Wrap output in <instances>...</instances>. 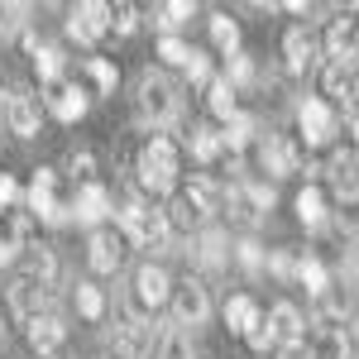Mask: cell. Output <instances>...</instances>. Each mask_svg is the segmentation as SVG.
Masks as SVG:
<instances>
[{
	"label": "cell",
	"mask_w": 359,
	"mask_h": 359,
	"mask_svg": "<svg viewBox=\"0 0 359 359\" xmlns=\"http://www.w3.org/2000/svg\"><path fill=\"white\" fill-rule=\"evenodd\" d=\"M139 187L154 196H168L177 187V144L168 135H154L139 149Z\"/></svg>",
	"instance_id": "6da1fadb"
},
{
	"label": "cell",
	"mask_w": 359,
	"mask_h": 359,
	"mask_svg": "<svg viewBox=\"0 0 359 359\" xmlns=\"http://www.w3.org/2000/svg\"><path fill=\"white\" fill-rule=\"evenodd\" d=\"M115 216H120V235H125V240H135V245H154V249H168V245H172L168 216H163V211H154L149 201L125 196Z\"/></svg>",
	"instance_id": "7a4b0ae2"
},
{
	"label": "cell",
	"mask_w": 359,
	"mask_h": 359,
	"mask_svg": "<svg viewBox=\"0 0 359 359\" xmlns=\"http://www.w3.org/2000/svg\"><path fill=\"white\" fill-rule=\"evenodd\" d=\"M135 91H139V96H135V101H139V115H144V120H154V125H172V120H177V111H182L177 86L168 82L163 72H144Z\"/></svg>",
	"instance_id": "3957f363"
},
{
	"label": "cell",
	"mask_w": 359,
	"mask_h": 359,
	"mask_svg": "<svg viewBox=\"0 0 359 359\" xmlns=\"http://www.w3.org/2000/svg\"><path fill=\"white\" fill-rule=\"evenodd\" d=\"M53 187H57V172H53V168H34V182H29V192H25V206H29V211H34V216H39L43 225L72 221L67 201H57Z\"/></svg>",
	"instance_id": "277c9868"
},
{
	"label": "cell",
	"mask_w": 359,
	"mask_h": 359,
	"mask_svg": "<svg viewBox=\"0 0 359 359\" xmlns=\"http://www.w3.org/2000/svg\"><path fill=\"white\" fill-rule=\"evenodd\" d=\"M297 130H302L306 149H321V144H331V139H335L340 120H335V111L321 101V96H306L302 106H297Z\"/></svg>",
	"instance_id": "5b68a950"
},
{
	"label": "cell",
	"mask_w": 359,
	"mask_h": 359,
	"mask_svg": "<svg viewBox=\"0 0 359 359\" xmlns=\"http://www.w3.org/2000/svg\"><path fill=\"white\" fill-rule=\"evenodd\" d=\"M206 316H211V292L196 278L177 283L172 287V326H201Z\"/></svg>",
	"instance_id": "8992f818"
},
{
	"label": "cell",
	"mask_w": 359,
	"mask_h": 359,
	"mask_svg": "<svg viewBox=\"0 0 359 359\" xmlns=\"http://www.w3.org/2000/svg\"><path fill=\"white\" fill-rule=\"evenodd\" d=\"M130 297L139 302V311L149 316L154 306H163L168 297H172V278H168V269L163 264H144L135 273V287H130Z\"/></svg>",
	"instance_id": "52a82bcc"
},
{
	"label": "cell",
	"mask_w": 359,
	"mask_h": 359,
	"mask_svg": "<svg viewBox=\"0 0 359 359\" xmlns=\"http://www.w3.org/2000/svg\"><path fill=\"white\" fill-rule=\"evenodd\" d=\"M5 125H10V135H20V139L39 135V96L29 86H15L5 96Z\"/></svg>",
	"instance_id": "ba28073f"
},
{
	"label": "cell",
	"mask_w": 359,
	"mask_h": 359,
	"mask_svg": "<svg viewBox=\"0 0 359 359\" xmlns=\"http://www.w3.org/2000/svg\"><path fill=\"white\" fill-rule=\"evenodd\" d=\"M67 211H72V221H77V225L101 230V221L111 216V192H106L101 182H82V187H77V196L67 201Z\"/></svg>",
	"instance_id": "9c48e42d"
},
{
	"label": "cell",
	"mask_w": 359,
	"mask_h": 359,
	"mask_svg": "<svg viewBox=\"0 0 359 359\" xmlns=\"http://www.w3.org/2000/svg\"><path fill=\"white\" fill-rule=\"evenodd\" d=\"M125 235L120 230H91V245H86V264L96 269V273H120V264H125Z\"/></svg>",
	"instance_id": "30bf717a"
},
{
	"label": "cell",
	"mask_w": 359,
	"mask_h": 359,
	"mask_svg": "<svg viewBox=\"0 0 359 359\" xmlns=\"http://www.w3.org/2000/svg\"><path fill=\"white\" fill-rule=\"evenodd\" d=\"M106 29H111V5H101V0H86V5H77L67 15V34L77 43H96Z\"/></svg>",
	"instance_id": "8fae6325"
},
{
	"label": "cell",
	"mask_w": 359,
	"mask_h": 359,
	"mask_svg": "<svg viewBox=\"0 0 359 359\" xmlns=\"http://www.w3.org/2000/svg\"><path fill=\"white\" fill-rule=\"evenodd\" d=\"M259 163H264V172H273V177H287V172L302 168V149L287 135H269L259 144Z\"/></svg>",
	"instance_id": "7c38bea8"
},
{
	"label": "cell",
	"mask_w": 359,
	"mask_h": 359,
	"mask_svg": "<svg viewBox=\"0 0 359 359\" xmlns=\"http://www.w3.org/2000/svg\"><path fill=\"white\" fill-rule=\"evenodd\" d=\"M225 259H230V240H225V230L201 225V230L192 235V264H196V269H206V273H216V269H225Z\"/></svg>",
	"instance_id": "4fadbf2b"
},
{
	"label": "cell",
	"mask_w": 359,
	"mask_h": 359,
	"mask_svg": "<svg viewBox=\"0 0 359 359\" xmlns=\"http://www.w3.org/2000/svg\"><path fill=\"white\" fill-rule=\"evenodd\" d=\"M321 86H326V96L345 101V106H355V101H359L355 62H350V57H326V67H321Z\"/></svg>",
	"instance_id": "5bb4252c"
},
{
	"label": "cell",
	"mask_w": 359,
	"mask_h": 359,
	"mask_svg": "<svg viewBox=\"0 0 359 359\" xmlns=\"http://www.w3.org/2000/svg\"><path fill=\"white\" fill-rule=\"evenodd\" d=\"M163 326H115V359H149Z\"/></svg>",
	"instance_id": "9a60e30c"
},
{
	"label": "cell",
	"mask_w": 359,
	"mask_h": 359,
	"mask_svg": "<svg viewBox=\"0 0 359 359\" xmlns=\"http://www.w3.org/2000/svg\"><path fill=\"white\" fill-rule=\"evenodd\" d=\"M86 106H91V96H86L77 82H57L53 91H48V111H53V120H62V125H77L86 115Z\"/></svg>",
	"instance_id": "2e32d148"
},
{
	"label": "cell",
	"mask_w": 359,
	"mask_h": 359,
	"mask_svg": "<svg viewBox=\"0 0 359 359\" xmlns=\"http://www.w3.org/2000/svg\"><path fill=\"white\" fill-rule=\"evenodd\" d=\"M67 340V326H62V316L57 311H39L34 321H29V345H34V355H53L57 345Z\"/></svg>",
	"instance_id": "e0dca14e"
},
{
	"label": "cell",
	"mask_w": 359,
	"mask_h": 359,
	"mask_svg": "<svg viewBox=\"0 0 359 359\" xmlns=\"http://www.w3.org/2000/svg\"><path fill=\"white\" fill-rule=\"evenodd\" d=\"M311 62H316V39L306 29H287V39H283V67L292 77H302V72H311Z\"/></svg>",
	"instance_id": "ac0fdd59"
},
{
	"label": "cell",
	"mask_w": 359,
	"mask_h": 359,
	"mask_svg": "<svg viewBox=\"0 0 359 359\" xmlns=\"http://www.w3.org/2000/svg\"><path fill=\"white\" fill-rule=\"evenodd\" d=\"M331 187L340 201H359V154H335L331 158Z\"/></svg>",
	"instance_id": "d6986e66"
},
{
	"label": "cell",
	"mask_w": 359,
	"mask_h": 359,
	"mask_svg": "<svg viewBox=\"0 0 359 359\" xmlns=\"http://www.w3.org/2000/svg\"><path fill=\"white\" fill-rule=\"evenodd\" d=\"M10 311H15L20 321H34V316L43 311V287H39L34 278H15V283H10Z\"/></svg>",
	"instance_id": "ffe728a7"
},
{
	"label": "cell",
	"mask_w": 359,
	"mask_h": 359,
	"mask_svg": "<svg viewBox=\"0 0 359 359\" xmlns=\"http://www.w3.org/2000/svg\"><path fill=\"white\" fill-rule=\"evenodd\" d=\"M297 221L306 230H321V225L331 221V211H326V192L316 187V182H306L302 192H297Z\"/></svg>",
	"instance_id": "44dd1931"
},
{
	"label": "cell",
	"mask_w": 359,
	"mask_h": 359,
	"mask_svg": "<svg viewBox=\"0 0 359 359\" xmlns=\"http://www.w3.org/2000/svg\"><path fill=\"white\" fill-rule=\"evenodd\" d=\"M25 230H29L25 216H15V211L0 216V269L15 264V254H20V245H25Z\"/></svg>",
	"instance_id": "7402d4cb"
},
{
	"label": "cell",
	"mask_w": 359,
	"mask_h": 359,
	"mask_svg": "<svg viewBox=\"0 0 359 359\" xmlns=\"http://www.w3.org/2000/svg\"><path fill=\"white\" fill-rule=\"evenodd\" d=\"M269 326H273V335L283 345H292V340H302V311L292 302H278L273 311H269Z\"/></svg>",
	"instance_id": "603a6c76"
},
{
	"label": "cell",
	"mask_w": 359,
	"mask_h": 359,
	"mask_svg": "<svg viewBox=\"0 0 359 359\" xmlns=\"http://www.w3.org/2000/svg\"><path fill=\"white\" fill-rule=\"evenodd\" d=\"M187 201H192L196 211H201V216H211V211H221L225 206V192L221 187H216V182H211V177H192V182H187Z\"/></svg>",
	"instance_id": "cb8c5ba5"
},
{
	"label": "cell",
	"mask_w": 359,
	"mask_h": 359,
	"mask_svg": "<svg viewBox=\"0 0 359 359\" xmlns=\"http://www.w3.org/2000/svg\"><path fill=\"white\" fill-rule=\"evenodd\" d=\"M254 321H259V302H254V297L240 292V297H230V302H225V326H230V335H249Z\"/></svg>",
	"instance_id": "d4e9b609"
},
{
	"label": "cell",
	"mask_w": 359,
	"mask_h": 359,
	"mask_svg": "<svg viewBox=\"0 0 359 359\" xmlns=\"http://www.w3.org/2000/svg\"><path fill=\"white\" fill-rule=\"evenodd\" d=\"M154 359H192V335L182 326H163L158 345H154Z\"/></svg>",
	"instance_id": "484cf974"
},
{
	"label": "cell",
	"mask_w": 359,
	"mask_h": 359,
	"mask_svg": "<svg viewBox=\"0 0 359 359\" xmlns=\"http://www.w3.org/2000/svg\"><path fill=\"white\" fill-rule=\"evenodd\" d=\"M225 206H230V221H240V225H259L264 221V211H259L254 196H249V182L230 187V192H225Z\"/></svg>",
	"instance_id": "4316f807"
},
{
	"label": "cell",
	"mask_w": 359,
	"mask_h": 359,
	"mask_svg": "<svg viewBox=\"0 0 359 359\" xmlns=\"http://www.w3.org/2000/svg\"><path fill=\"white\" fill-rule=\"evenodd\" d=\"M297 283H302L306 292L321 302V297H326V287H331V273H326V264H321V259H311V254H306V259H297Z\"/></svg>",
	"instance_id": "83f0119b"
},
{
	"label": "cell",
	"mask_w": 359,
	"mask_h": 359,
	"mask_svg": "<svg viewBox=\"0 0 359 359\" xmlns=\"http://www.w3.org/2000/svg\"><path fill=\"white\" fill-rule=\"evenodd\" d=\"M254 130H259V125H254V115H230V120H225V135H221V149H230V154H240V149H249V139H254Z\"/></svg>",
	"instance_id": "f1b7e54d"
},
{
	"label": "cell",
	"mask_w": 359,
	"mask_h": 359,
	"mask_svg": "<svg viewBox=\"0 0 359 359\" xmlns=\"http://www.w3.org/2000/svg\"><path fill=\"white\" fill-rule=\"evenodd\" d=\"M25 278H34L39 287H57V254L48 245H39V249H34V259H29V273Z\"/></svg>",
	"instance_id": "f546056e"
},
{
	"label": "cell",
	"mask_w": 359,
	"mask_h": 359,
	"mask_svg": "<svg viewBox=\"0 0 359 359\" xmlns=\"http://www.w3.org/2000/svg\"><path fill=\"white\" fill-rule=\"evenodd\" d=\"M206 106H211V115H221V120L240 115V106H235V86L225 82V77H211V86H206Z\"/></svg>",
	"instance_id": "4dcf8cb0"
},
{
	"label": "cell",
	"mask_w": 359,
	"mask_h": 359,
	"mask_svg": "<svg viewBox=\"0 0 359 359\" xmlns=\"http://www.w3.org/2000/svg\"><path fill=\"white\" fill-rule=\"evenodd\" d=\"M163 216H168V230H172V235H177V230H201V221H206L187 196H172V206H168Z\"/></svg>",
	"instance_id": "1f68e13d"
},
{
	"label": "cell",
	"mask_w": 359,
	"mask_h": 359,
	"mask_svg": "<svg viewBox=\"0 0 359 359\" xmlns=\"http://www.w3.org/2000/svg\"><path fill=\"white\" fill-rule=\"evenodd\" d=\"M311 359H355V345H350V331H321Z\"/></svg>",
	"instance_id": "d6a6232c"
},
{
	"label": "cell",
	"mask_w": 359,
	"mask_h": 359,
	"mask_svg": "<svg viewBox=\"0 0 359 359\" xmlns=\"http://www.w3.org/2000/svg\"><path fill=\"white\" fill-rule=\"evenodd\" d=\"M211 43H216L225 57H235L240 53V25H235L230 15H211Z\"/></svg>",
	"instance_id": "836d02e7"
},
{
	"label": "cell",
	"mask_w": 359,
	"mask_h": 359,
	"mask_svg": "<svg viewBox=\"0 0 359 359\" xmlns=\"http://www.w3.org/2000/svg\"><path fill=\"white\" fill-rule=\"evenodd\" d=\"M187 149H192V158H196V163H211V158L221 154V135H216L211 125H196L192 135H187Z\"/></svg>",
	"instance_id": "e575fe53"
},
{
	"label": "cell",
	"mask_w": 359,
	"mask_h": 359,
	"mask_svg": "<svg viewBox=\"0 0 359 359\" xmlns=\"http://www.w3.org/2000/svg\"><path fill=\"white\" fill-rule=\"evenodd\" d=\"M77 311H82V321H101L106 316V292L96 283H77Z\"/></svg>",
	"instance_id": "d590c367"
},
{
	"label": "cell",
	"mask_w": 359,
	"mask_h": 359,
	"mask_svg": "<svg viewBox=\"0 0 359 359\" xmlns=\"http://www.w3.org/2000/svg\"><path fill=\"white\" fill-rule=\"evenodd\" d=\"M34 67H39V77H43V82H62V53H57L53 43H39V48H34Z\"/></svg>",
	"instance_id": "8d00e7d4"
},
{
	"label": "cell",
	"mask_w": 359,
	"mask_h": 359,
	"mask_svg": "<svg viewBox=\"0 0 359 359\" xmlns=\"http://www.w3.org/2000/svg\"><path fill=\"white\" fill-rule=\"evenodd\" d=\"M86 67H91V82H96V91H101V96H115V86H120V67H115L111 57H91Z\"/></svg>",
	"instance_id": "74e56055"
},
{
	"label": "cell",
	"mask_w": 359,
	"mask_h": 359,
	"mask_svg": "<svg viewBox=\"0 0 359 359\" xmlns=\"http://www.w3.org/2000/svg\"><path fill=\"white\" fill-rule=\"evenodd\" d=\"M235 259H240V269H245V273L269 269V254H264V245H259V240H240V245H235Z\"/></svg>",
	"instance_id": "f35d334b"
},
{
	"label": "cell",
	"mask_w": 359,
	"mask_h": 359,
	"mask_svg": "<svg viewBox=\"0 0 359 359\" xmlns=\"http://www.w3.org/2000/svg\"><path fill=\"white\" fill-rule=\"evenodd\" d=\"M187 20H192V0H172V5H163V10L154 15L158 29H177V25H187Z\"/></svg>",
	"instance_id": "ab89813d"
},
{
	"label": "cell",
	"mask_w": 359,
	"mask_h": 359,
	"mask_svg": "<svg viewBox=\"0 0 359 359\" xmlns=\"http://www.w3.org/2000/svg\"><path fill=\"white\" fill-rule=\"evenodd\" d=\"M158 57H163V62H172V67H187V62H192V48H187L182 39L163 34V39H158Z\"/></svg>",
	"instance_id": "60d3db41"
},
{
	"label": "cell",
	"mask_w": 359,
	"mask_h": 359,
	"mask_svg": "<svg viewBox=\"0 0 359 359\" xmlns=\"http://www.w3.org/2000/svg\"><path fill=\"white\" fill-rule=\"evenodd\" d=\"M249 350H254V355H264V350H269V345H278V335H273V326H269V321H264V316H259V321H254V326H249Z\"/></svg>",
	"instance_id": "b9f144b4"
},
{
	"label": "cell",
	"mask_w": 359,
	"mask_h": 359,
	"mask_svg": "<svg viewBox=\"0 0 359 359\" xmlns=\"http://www.w3.org/2000/svg\"><path fill=\"white\" fill-rule=\"evenodd\" d=\"M25 5H0V43H5V39H10V34H15V29L25 25Z\"/></svg>",
	"instance_id": "7bdbcfd3"
},
{
	"label": "cell",
	"mask_w": 359,
	"mask_h": 359,
	"mask_svg": "<svg viewBox=\"0 0 359 359\" xmlns=\"http://www.w3.org/2000/svg\"><path fill=\"white\" fill-rule=\"evenodd\" d=\"M111 29H115V34H135V29H139V10H135V5H115V10H111Z\"/></svg>",
	"instance_id": "ee69618b"
},
{
	"label": "cell",
	"mask_w": 359,
	"mask_h": 359,
	"mask_svg": "<svg viewBox=\"0 0 359 359\" xmlns=\"http://www.w3.org/2000/svg\"><path fill=\"white\" fill-rule=\"evenodd\" d=\"M187 82L192 86H211V57L192 48V62H187Z\"/></svg>",
	"instance_id": "f6af8a7d"
},
{
	"label": "cell",
	"mask_w": 359,
	"mask_h": 359,
	"mask_svg": "<svg viewBox=\"0 0 359 359\" xmlns=\"http://www.w3.org/2000/svg\"><path fill=\"white\" fill-rule=\"evenodd\" d=\"M225 82H230V86H249V82H254V62H249L245 53H235V57H230V77H225Z\"/></svg>",
	"instance_id": "bcb514c9"
},
{
	"label": "cell",
	"mask_w": 359,
	"mask_h": 359,
	"mask_svg": "<svg viewBox=\"0 0 359 359\" xmlns=\"http://www.w3.org/2000/svg\"><path fill=\"white\" fill-rule=\"evenodd\" d=\"M25 192H20V182L10 177V172H0V211H10V206H20Z\"/></svg>",
	"instance_id": "7dc6e473"
},
{
	"label": "cell",
	"mask_w": 359,
	"mask_h": 359,
	"mask_svg": "<svg viewBox=\"0 0 359 359\" xmlns=\"http://www.w3.org/2000/svg\"><path fill=\"white\" fill-rule=\"evenodd\" d=\"M269 269H273L278 278H297V259H292L287 249H273V254H269Z\"/></svg>",
	"instance_id": "c3c4849f"
},
{
	"label": "cell",
	"mask_w": 359,
	"mask_h": 359,
	"mask_svg": "<svg viewBox=\"0 0 359 359\" xmlns=\"http://www.w3.org/2000/svg\"><path fill=\"white\" fill-rule=\"evenodd\" d=\"M67 168H72V177H86V182H91V154H72Z\"/></svg>",
	"instance_id": "681fc988"
},
{
	"label": "cell",
	"mask_w": 359,
	"mask_h": 359,
	"mask_svg": "<svg viewBox=\"0 0 359 359\" xmlns=\"http://www.w3.org/2000/svg\"><path fill=\"white\" fill-rule=\"evenodd\" d=\"M278 359H311V350H306V340H292V345L278 350Z\"/></svg>",
	"instance_id": "f907efd6"
},
{
	"label": "cell",
	"mask_w": 359,
	"mask_h": 359,
	"mask_svg": "<svg viewBox=\"0 0 359 359\" xmlns=\"http://www.w3.org/2000/svg\"><path fill=\"white\" fill-rule=\"evenodd\" d=\"M350 139H355V154H359V115L350 120Z\"/></svg>",
	"instance_id": "816d5d0a"
},
{
	"label": "cell",
	"mask_w": 359,
	"mask_h": 359,
	"mask_svg": "<svg viewBox=\"0 0 359 359\" xmlns=\"http://www.w3.org/2000/svg\"><path fill=\"white\" fill-rule=\"evenodd\" d=\"M0 350H5V326H0Z\"/></svg>",
	"instance_id": "f5cc1de1"
},
{
	"label": "cell",
	"mask_w": 359,
	"mask_h": 359,
	"mask_svg": "<svg viewBox=\"0 0 359 359\" xmlns=\"http://www.w3.org/2000/svg\"><path fill=\"white\" fill-rule=\"evenodd\" d=\"M0 111H5V96H0Z\"/></svg>",
	"instance_id": "db71d44e"
},
{
	"label": "cell",
	"mask_w": 359,
	"mask_h": 359,
	"mask_svg": "<svg viewBox=\"0 0 359 359\" xmlns=\"http://www.w3.org/2000/svg\"><path fill=\"white\" fill-rule=\"evenodd\" d=\"M355 326H359V321H355ZM355 340H359V331H355Z\"/></svg>",
	"instance_id": "11a10c76"
}]
</instances>
